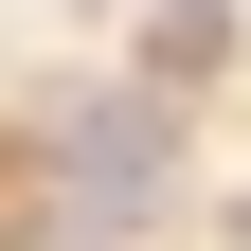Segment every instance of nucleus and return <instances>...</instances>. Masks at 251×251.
<instances>
[{"label": "nucleus", "instance_id": "nucleus-2", "mask_svg": "<svg viewBox=\"0 0 251 251\" xmlns=\"http://www.w3.org/2000/svg\"><path fill=\"white\" fill-rule=\"evenodd\" d=\"M215 54H233V0H162V18H144V72L162 90H198Z\"/></svg>", "mask_w": 251, "mask_h": 251}, {"label": "nucleus", "instance_id": "nucleus-1", "mask_svg": "<svg viewBox=\"0 0 251 251\" xmlns=\"http://www.w3.org/2000/svg\"><path fill=\"white\" fill-rule=\"evenodd\" d=\"M54 179L108 198V233H126V215H162V179H179V108H162V90H90V108L54 126Z\"/></svg>", "mask_w": 251, "mask_h": 251}]
</instances>
